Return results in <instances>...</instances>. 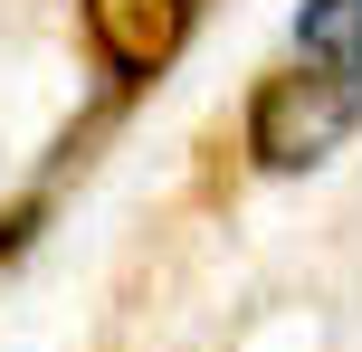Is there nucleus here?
Masks as SVG:
<instances>
[{"instance_id":"obj_1","label":"nucleus","mask_w":362,"mask_h":352,"mask_svg":"<svg viewBox=\"0 0 362 352\" xmlns=\"http://www.w3.org/2000/svg\"><path fill=\"white\" fill-rule=\"evenodd\" d=\"M362 124V67H315V57H296V67L257 76L248 95V152L267 171H315L334 162V143Z\"/></svg>"},{"instance_id":"obj_3","label":"nucleus","mask_w":362,"mask_h":352,"mask_svg":"<svg viewBox=\"0 0 362 352\" xmlns=\"http://www.w3.org/2000/svg\"><path fill=\"white\" fill-rule=\"evenodd\" d=\"M296 57L362 67V0H305V10H296Z\"/></svg>"},{"instance_id":"obj_2","label":"nucleus","mask_w":362,"mask_h":352,"mask_svg":"<svg viewBox=\"0 0 362 352\" xmlns=\"http://www.w3.org/2000/svg\"><path fill=\"white\" fill-rule=\"evenodd\" d=\"M191 10L200 0H86V38H95V57H105L124 86H144V76H163L181 57Z\"/></svg>"}]
</instances>
